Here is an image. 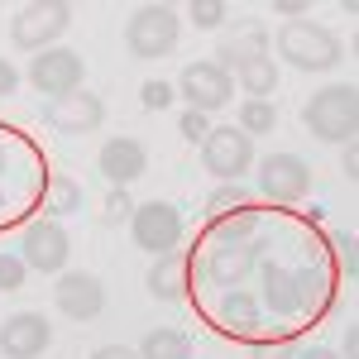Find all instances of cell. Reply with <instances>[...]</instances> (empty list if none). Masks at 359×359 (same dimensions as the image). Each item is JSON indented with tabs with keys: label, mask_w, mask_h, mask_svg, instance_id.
Listing matches in <instances>:
<instances>
[{
	"label": "cell",
	"mask_w": 359,
	"mask_h": 359,
	"mask_svg": "<svg viewBox=\"0 0 359 359\" xmlns=\"http://www.w3.org/2000/svg\"><path fill=\"white\" fill-rule=\"evenodd\" d=\"M302 125L316 139H326V144H355V130H359V91L350 82L321 86V91L306 101Z\"/></svg>",
	"instance_id": "2"
},
{
	"label": "cell",
	"mask_w": 359,
	"mask_h": 359,
	"mask_svg": "<svg viewBox=\"0 0 359 359\" xmlns=\"http://www.w3.org/2000/svg\"><path fill=\"white\" fill-rule=\"evenodd\" d=\"M177 96L187 101V111H221V106H230V72H221L211 57L206 62H187L182 67V77H177Z\"/></svg>",
	"instance_id": "11"
},
{
	"label": "cell",
	"mask_w": 359,
	"mask_h": 359,
	"mask_svg": "<svg viewBox=\"0 0 359 359\" xmlns=\"http://www.w3.org/2000/svg\"><path fill=\"white\" fill-rule=\"evenodd\" d=\"M259 306L273 316H297L302 311V283L283 264H259Z\"/></svg>",
	"instance_id": "17"
},
{
	"label": "cell",
	"mask_w": 359,
	"mask_h": 359,
	"mask_svg": "<svg viewBox=\"0 0 359 359\" xmlns=\"http://www.w3.org/2000/svg\"><path fill=\"white\" fill-rule=\"evenodd\" d=\"M278 10H283V15H302L306 5H302V0H278Z\"/></svg>",
	"instance_id": "37"
},
{
	"label": "cell",
	"mask_w": 359,
	"mask_h": 359,
	"mask_svg": "<svg viewBox=\"0 0 359 359\" xmlns=\"http://www.w3.org/2000/svg\"><path fill=\"white\" fill-rule=\"evenodd\" d=\"M53 302L67 321H96L106 311V287L96 273H62L53 283Z\"/></svg>",
	"instance_id": "13"
},
{
	"label": "cell",
	"mask_w": 359,
	"mask_h": 359,
	"mask_svg": "<svg viewBox=\"0 0 359 359\" xmlns=\"http://www.w3.org/2000/svg\"><path fill=\"white\" fill-rule=\"evenodd\" d=\"M77 206H82V187H77L72 177H57L53 187H48V211H53V216H72Z\"/></svg>",
	"instance_id": "23"
},
{
	"label": "cell",
	"mask_w": 359,
	"mask_h": 359,
	"mask_svg": "<svg viewBox=\"0 0 359 359\" xmlns=\"http://www.w3.org/2000/svg\"><path fill=\"white\" fill-rule=\"evenodd\" d=\"M187 15H192L196 29H221V20L230 15V5H225V0H192Z\"/></svg>",
	"instance_id": "24"
},
{
	"label": "cell",
	"mask_w": 359,
	"mask_h": 359,
	"mask_svg": "<svg viewBox=\"0 0 359 359\" xmlns=\"http://www.w3.org/2000/svg\"><path fill=\"white\" fill-rule=\"evenodd\" d=\"M177 34H182V20L172 5H139L125 25V48L130 57H168L177 48Z\"/></svg>",
	"instance_id": "4"
},
{
	"label": "cell",
	"mask_w": 359,
	"mask_h": 359,
	"mask_svg": "<svg viewBox=\"0 0 359 359\" xmlns=\"http://www.w3.org/2000/svg\"><path fill=\"white\" fill-rule=\"evenodd\" d=\"M345 177H350V182L359 177V154H355V144H345Z\"/></svg>",
	"instance_id": "35"
},
{
	"label": "cell",
	"mask_w": 359,
	"mask_h": 359,
	"mask_svg": "<svg viewBox=\"0 0 359 359\" xmlns=\"http://www.w3.org/2000/svg\"><path fill=\"white\" fill-rule=\"evenodd\" d=\"M67 254H72V240H67V230L57 221L25 225V235H20V259H25V269H34V273H62V269H67Z\"/></svg>",
	"instance_id": "8"
},
{
	"label": "cell",
	"mask_w": 359,
	"mask_h": 359,
	"mask_svg": "<svg viewBox=\"0 0 359 359\" xmlns=\"http://www.w3.org/2000/svg\"><path fill=\"white\" fill-rule=\"evenodd\" d=\"M292 359H340L335 350H326V345H306V350H297Z\"/></svg>",
	"instance_id": "34"
},
{
	"label": "cell",
	"mask_w": 359,
	"mask_h": 359,
	"mask_svg": "<svg viewBox=\"0 0 359 359\" xmlns=\"http://www.w3.org/2000/svg\"><path fill=\"white\" fill-rule=\"evenodd\" d=\"M25 278H29V269L20 254H0V292H20Z\"/></svg>",
	"instance_id": "25"
},
{
	"label": "cell",
	"mask_w": 359,
	"mask_h": 359,
	"mask_svg": "<svg viewBox=\"0 0 359 359\" xmlns=\"http://www.w3.org/2000/svg\"><path fill=\"white\" fill-rule=\"evenodd\" d=\"M53 340V326L39 316V311H15L5 326H0V355L5 359H39Z\"/></svg>",
	"instance_id": "14"
},
{
	"label": "cell",
	"mask_w": 359,
	"mask_h": 359,
	"mask_svg": "<svg viewBox=\"0 0 359 359\" xmlns=\"http://www.w3.org/2000/svg\"><path fill=\"white\" fill-rule=\"evenodd\" d=\"M67 25H72V5L67 0H29L10 20V43L25 48V53H43V48H53L67 34Z\"/></svg>",
	"instance_id": "3"
},
{
	"label": "cell",
	"mask_w": 359,
	"mask_h": 359,
	"mask_svg": "<svg viewBox=\"0 0 359 359\" xmlns=\"http://www.w3.org/2000/svg\"><path fill=\"white\" fill-rule=\"evenodd\" d=\"M259 192L273 201H302L311 192V168L297 154H269L259 163Z\"/></svg>",
	"instance_id": "12"
},
{
	"label": "cell",
	"mask_w": 359,
	"mask_h": 359,
	"mask_svg": "<svg viewBox=\"0 0 359 359\" xmlns=\"http://www.w3.org/2000/svg\"><path fill=\"white\" fill-rule=\"evenodd\" d=\"M82 77H86V62H82L77 48H43V53H34V62H29V82L39 86L48 101L77 91Z\"/></svg>",
	"instance_id": "9"
},
{
	"label": "cell",
	"mask_w": 359,
	"mask_h": 359,
	"mask_svg": "<svg viewBox=\"0 0 359 359\" xmlns=\"http://www.w3.org/2000/svg\"><path fill=\"white\" fill-rule=\"evenodd\" d=\"M43 120H48V130L57 135H91V130H101V120H106V101L96 96V91H67V96H53L48 106H43Z\"/></svg>",
	"instance_id": "10"
},
{
	"label": "cell",
	"mask_w": 359,
	"mask_h": 359,
	"mask_svg": "<svg viewBox=\"0 0 359 359\" xmlns=\"http://www.w3.org/2000/svg\"><path fill=\"white\" fill-rule=\"evenodd\" d=\"M130 216H135V201L125 196V187H111V196H106V211H101V221H106V225H130Z\"/></svg>",
	"instance_id": "26"
},
{
	"label": "cell",
	"mask_w": 359,
	"mask_h": 359,
	"mask_svg": "<svg viewBox=\"0 0 359 359\" xmlns=\"http://www.w3.org/2000/svg\"><path fill=\"white\" fill-rule=\"evenodd\" d=\"M15 91H20V67L0 57V101H5V96H15Z\"/></svg>",
	"instance_id": "31"
},
{
	"label": "cell",
	"mask_w": 359,
	"mask_h": 359,
	"mask_svg": "<svg viewBox=\"0 0 359 359\" xmlns=\"http://www.w3.org/2000/svg\"><path fill=\"white\" fill-rule=\"evenodd\" d=\"M139 359H192V340L177 326H158L139 340Z\"/></svg>",
	"instance_id": "20"
},
{
	"label": "cell",
	"mask_w": 359,
	"mask_h": 359,
	"mask_svg": "<svg viewBox=\"0 0 359 359\" xmlns=\"http://www.w3.org/2000/svg\"><path fill=\"white\" fill-rule=\"evenodd\" d=\"M201 168L221 182H240L249 168H254V139L235 125H211V135L201 139Z\"/></svg>",
	"instance_id": "5"
},
{
	"label": "cell",
	"mask_w": 359,
	"mask_h": 359,
	"mask_svg": "<svg viewBox=\"0 0 359 359\" xmlns=\"http://www.w3.org/2000/svg\"><path fill=\"white\" fill-rule=\"evenodd\" d=\"M249 192L240 187V182H230V187H221V192L211 196V211H230V206H245Z\"/></svg>",
	"instance_id": "30"
},
{
	"label": "cell",
	"mask_w": 359,
	"mask_h": 359,
	"mask_svg": "<svg viewBox=\"0 0 359 359\" xmlns=\"http://www.w3.org/2000/svg\"><path fill=\"white\" fill-rule=\"evenodd\" d=\"M254 57H269V34H264L259 20H240V25L221 39V48H216L211 62H216L221 72H240V67L254 62Z\"/></svg>",
	"instance_id": "16"
},
{
	"label": "cell",
	"mask_w": 359,
	"mask_h": 359,
	"mask_svg": "<svg viewBox=\"0 0 359 359\" xmlns=\"http://www.w3.org/2000/svg\"><path fill=\"white\" fill-rule=\"evenodd\" d=\"M91 359H139V350H130V345H101Z\"/></svg>",
	"instance_id": "33"
},
{
	"label": "cell",
	"mask_w": 359,
	"mask_h": 359,
	"mask_svg": "<svg viewBox=\"0 0 359 359\" xmlns=\"http://www.w3.org/2000/svg\"><path fill=\"white\" fill-rule=\"evenodd\" d=\"M101 177L111 182V187H130V182H139L144 177V168H149V149L139 144V139L130 135H115L101 144Z\"/></svg>",
	"instance_id": "15"
},
{
	"label": "cell",
	"mask_w": 359,
	"mask_h": 359,
	"mask_svg": "<svg viewBox=\"0 0 359 359\" xmlns=\"http://www.w3.org/2000/svg\"><path fill=\"white\" fill-rule=\"evenodd\" d=\"M172 96H177V86H172V82H144V86H139L144 111H163V106H172Z\"/></svg>",
	"instance_id": "27"
},
{
	"label": "cell",
	"mask_w": 359,
	"mask_h": 359,
	"mask_svg": "<svg viewBox=\"0 0 359 359\" xmlns=\"http://www.w3.org/2000/svg\"><path fill=\"white\" fill-rule=\"evenodd\" d=\"M235 77H240V86L249 91V101H269V91H278V62H273V53L254 57V62L240 67Z\"/></svg>",
	"instance_id": "21"
},
{
	"label": "cell",
	"mask_w": 359,
	"mask_h": 359,
	"mask_svg": "<svg viewBox=\"0 0 359 359\" xmlns=\"http://www.w3.org/2000/svg\"><path fill=\"white\" fill-rule=\"evenodd\" d=\"M187 259L172 249V254H158V264H154V273H149V292L158 297V302H177L182 292H187Z\"/></svg>",
	"instance_id": "19"
},
{
	"label": "cell",
	"mask_w": 359,
	"mask_h": 359,
	"mask_svg": "<svg viewBox=\"0 0 359 359\" xmlns=\"http://www.w3.org/2000/svg\"><path fill=\"white\" fill-rule=\"evenodd\" d=\"M292 355H297L292 340H259L254 345V359H292Z\"/></svg>",
	"instance_id": "29"
},
{
	"label": "cell",
	"mask_w": 359,
	"mask_h": 359,
	"mask_svg": "<svg viewBox=\"0 0 359 359\" xmlns=\"http://www.w3.org/2000/svg\"><path fill=\"white\" fill-rule=\"evenodd\" d=\"M254 264H259V245H249V235H216L206 259H201V278L235 287V283H245V273Z\"/></svg>",
	"instance_id": "7"
},
{
	"label": "cell",
	"mask_w": 359,
	"mask_h": 359,
	"mask_svg": "<svg viewBox=\"0 0 359 359\" xmlns=\"http://www.w3.org/2000/svg\"><path fill=\"white\" fill-rule=\"evenodd\" d=\"M335 249H340V264H345V273L355 278V235L345 230V235H335Z\"/></svg>",
	"instance_id": "32"
},
{
	"label": "cell",
	"mask_w": 359,
	"mask_h": 359,
	"mask_svg": "<svg viewBox=\"0 0 359 359\" xmlns=\"http://www.w3.org/2000/svg\"><path fill=\"white\" fill-rule=\"evenodd\" d=\"M240 130H245L249 139L278 130V106L273 101H245V106H240Z\"/></svg>",
	"instance_id": "22"
},
{
	"label": "cell",
	"mask_w": 359,
	"mask_h": 359,
	"mask_svg": "<svg viewBox=\"0 0 359 359\" xmlns=\"http://www.w3.org/2000/svg\"><path fill=\"white\" fill-rule=\"evenodd\" d=\"M177 130H182V139H187V144H196V149H201V139L211 135V125H206V115H201V111H182Z\"/></svg>",
	"instance_id": "28"
},
{
	"label": "cell",
	"mask_w": 359,
	"mask_h": 359,
	"mask_svg": "<svg viewBox=\"0 0 359 359\" xmlns=\"http://www.w3.org/2000/svg\"><path fill=\"white\" fill-rule=\"evenodd\" d=\"M216 316H221L225 331H235V335H259V326H264V306L245 287H230L221 297V306H216Z\"/></svg>",
	"instance_id": "18"
},
{
	"label": "cell",
	"mask_w": 359,
	"mask_h": 359,
	"mask_svg": "<svg viewBox=\"0 0 359 359\" xmlns=\"http://www.w3.org/2000/svg\"><path fill=\"white\" fill-rule=\"evenodd\" d=\"M130 235L149 254H172V249L182 245V216L168 201H144V206H135V216H130Z\"/></svg>",
	"instance_id": "6"
},
{
	"label": "cell",
	"mask_w": 359,
	"mask_h": 359,
	"mask_svg": "<svg viewBox=\"0 0 359 359\" xmlns=\"http://www.w3.org/2000/svg\"><path fill=\"white\" fill-rule=\"evenodd\" d=\"M278 57L287 62V67H297V72H331L335 62H340V34L326 25H316V20H287V25L278 29L273 39Z\"/></svg>",
	"instance_id": "1"
},
{
	"label": "cell",
	"mask_w": 359,
	"mask_h": 359,
	"mask_svg": "<svg viewBox=\"0 0 359 359\" xmlns=\"http://www.w3.org/2000/svg\"><path fill=\"white\" fill-rule=\"evenodd\" d=\"M345 359H359V331H355V326L345 331Z\"/></svg>",
	"instance_id": "36"
}]
</instances>
